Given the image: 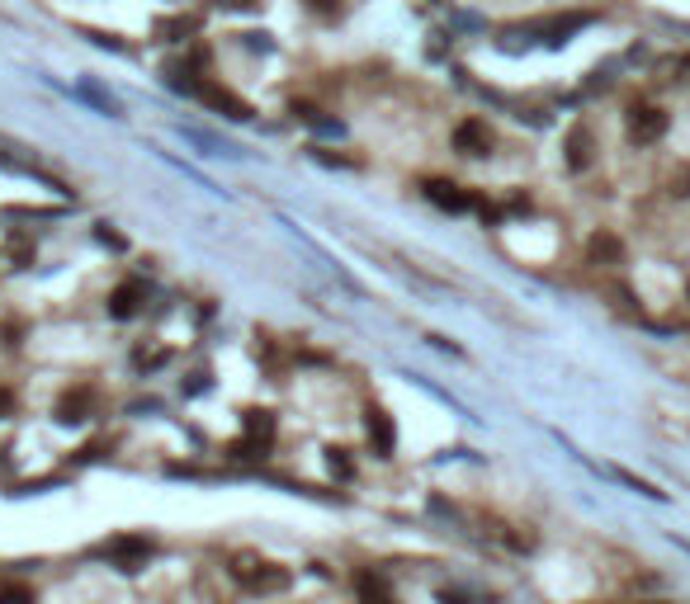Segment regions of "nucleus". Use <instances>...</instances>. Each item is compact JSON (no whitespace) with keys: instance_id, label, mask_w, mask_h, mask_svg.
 Listing matches in <instances>:
<instances>
[{"instance_id":"obj_13","label":"nucleus","mask_w":690,"mask_h":604,"mask_svg":"<svg viewBox=\"0 0 690 604\" xmlns=\"http://www.w3.org/2000/svg\"><path fill=\"white\" fill-rule=\"evenodd\" d=\"M359 600H365V604H398V600H392V591H388V581L374 576V572L359 576Z\"/></svg>"},{"instance_id":"obj_10","label":"nucleus","mask_w":690,"mask_h":604,"mask_svg":"<svg viewBox=\"0 0 690 604\" xmlns=\"http://www.w3.org/2000/svg\"><path fill=\"white\" fill-rule=\"evenodd\" d=\"M586 256H591V264H619L624 246H619V237H610V231H596L591 246H586Z\"/></svg>"},{"instance_id":"obj_3","label":"nucleus","mask_w":690,"mask_h":604,"mask_svg":"<svg viewBox=\"0 0 690 604\" xmlns=\"http://www.w3.org/2000/svg\"><path fill=\"white\" fill-rule=\"evenodd\" d=\"M667 123L671 119H667L662 105H634L629 119H624V128H629V142H638V147H652L667 132Z\"/></svg>"},{"instance_id":"obj_12","label":"nucleus","mask_w":690,"mask_h":604,"mask_svg":"<svg viewBox=\"0 0 690 604\" xmlns=\"http://www.w3.org/2000/svg\"><path fill=\"white\" fill-rule=\"evenodd\" d=\"M246 440L270 444L274 440V411H246Z\"/></svg>"},{"instance_id":"obj_11","label":"nucleus","mask_w":690,"mask_h":604,"mask_svg":"<svg viewBox=\"0 0 690 604\" xmlns=\"http://www.w3.org/2000/svg\"><path fill=\"white\" fill-rule=\"evenodd\" d=\"M568 165H572V171H586V165H591V132L586 128L568 132Z\"/></svg>"},{"instance_id":"obj_14","label":"nucleus","mask_w":690,"mask_h":604,"mask_svg":"<svg viewBox=\"0 0 690 604\" xmlns=\"http://www.w3.org/2000/svg\"><path fill=\"white\" fill-rule=\"evenodd\" d=\"M34 585L29 581H0V604H34Z\"/></svg>"},{"instance_id":"obj_17","label":"nucleus","mask_w":690,"mask_h":604,"mask_svg":"<svg viewBox=\"0 0 690 604\" xmlns=\"http://www.w3.org/2000/svg\"><path fill=\"white\" fill-rule=\"evenodd\" d=\"M260 453H265V444H256V440H241V444H232V458H241V463L260 458Z\"/></svg>"},{"instance_id":"obj_18","label":"nucleus","mask_w":690,"mask_h":604,"mask_svg":"<svg viewBox=\"0 0 690 604\" xmlns=\"http://www.w3.org/2000/svg\"><path fill=\"white\" fill-rule=\"evenodd\" d=\"M326 463H332V473H336V477H355V463L345 458V449H332V458H326Z\"/></svg>"},{"instance_id":"obj_21","label":"nucleus","mask_w":690,"mask_h":604,"mask_svg":"<svg viewBox=\"0 0 690 604\" xmlns=\"http://www.w3.org/2000/svg\"><path fill=\"white\" fill-rule=\"evenodd\" d=\"M440 604H468V600L459 595V591H440Z\"/></svg>"},{"instance_id":"obj_16","label":"nucleus","mask_w":690,"mask_h":604,"mask_svg":"<svg viewBox=\"0 0 690 604\" xmlns=\"http://www.w3.org/2000/svg\"><path fill=\"white\" fill-rule=\"evenodd\" d=\"M166 359H171L166 349H138V355H133V364H138V368H161Z\"/></svg>"},{"instance_id":"obj_19","label":"nucleus","mask_w":690,"mask_h":604,"mask_svg":"<svg viewBox=\"0 0 690 604\" xmlns=\"http://www.w3.org/2000/svg\"><path fill=\"white\" fill-rule=\"evenodd\" d=\"M671 194H677V198H686V194H690V165H681V171L671 175Z\"/></svg>"},{"instance_id":"obj_22","label":"nucleus","mask_w":690,"mask_h":604,"mask_svg":"<svg viewBox=\"0 0 690 604\" xmlns=\"http://www.w3.org/2000/svg\"><path fill=\"white\" fill-rule=\"evenodd\" d=\"M312 5H317V10H336V0H312Z\"/></svg>"},{"instance_id":"obj_8","label":"nucleus","mask_w":690,"mask_h":604,"mask_svg":"<svg viewBox=\"0 0 690 604\" xmlns=\"http://www.w3.org/2000/svg\"><path fill=\"white\" fill-rule=\"evenodd\" d=\"M454 147L464 151V156H487L492 151V128L483 119H464L454 128Z\"/></svg>"},{"instance_id":"obj_2","label":"nucleus","mask_w":690,"mask_h":604,"mask_svg":"<svg viewBox=\"0 0 690 604\" xmlns=\"http://www.w3.org/2000/svg\"><path fill=\"white\" fill-rule=\"evenodd\" d=\"M152 552H156V543L147 539V533H123V539L105 543V558L119 566V572H142V566L152 562Z\"/></svg>"},{"instance_id":"obj_7","label":"nucleus","mask_w":690,"mask_h":604,"mask_svg":"<svg viewBox=\"0 0 690 604\" xmlns=\"http://www.w3.org/2000/svg\"><path fill=\"white\" fill-rule=\"evenodd\" d=\"M142 302H147V289L138 279H128V283H119V289L109 293V316L114 322H133V316L142 312Z\"/></svg>"},{"instance_id":"obj_9","label":"nucleus","mask_w":690,"mask_h":604,"mask_svg":"<svg viewBox=\"0 0 690 604\" xmlns=\"http://www.w3.org/2000/svg\"><path fill=\"white\" fill-rule=\"evenodd\" d=\"M194 95H199V99H204L208 109L227 113V119H251V105H246V99H237L232 90H223V86H199Z\"/></svg>"},{"instance_id":"obj_5","label":"nucleus","mask_w":690,"mask_h":604,"mask_svg":"<svg viewBox=\"0 0 690 604\" xmlns=\"http://www.w3.org/2000/svg\"><path fill=\"white\" fill-rule=\"evenodd\" d=\"M425 198L445 213H468V208H483V198H473L468 189H459L454 180H425Z\"/></svg>"},{"instance_id":"obj_1","label":"nucleus","mask_w":690,"mask_h":604,"mask_svg":"<svg viewBox=\"0 0 690 604\" xmlns=\"http://www.w3.org/2000/svg\"><path fill=\"white\" fill-rule=\"evenodd\" d=\"M227 576L237 585H246L251 595H279L293 585L289 566H274V562L260 558V552H232V558H227Z\"/></svg>"},{"instance_id":"obj_15","label":"nucleus","mask_w":690,"mask_h":604,"mask_svg":"<svg viewBox=\"0 0 690 604\" xmlns=\"http://www.w3.org/2000/svg\"><path fill=\"white\" fill-rule=\"evenodd\" d=\"M582 24H586V14H563V20H549L544 33H549V43H563L568 33H577Z\"/></svg>"},{"instance_id":"obj_4","label":"nucleus","mask_w":690,"mask_h":604,"mask_svg":"<svg viewBox=\"0 0 690 604\" xmlns=\"http://www.w3.org/2000/svg\"><path fill=\"white\" fill-rule=\"evenodd\" d=\"M365 434H369L374 458H392V449H398V425H392V415L383 407H369L365 411Z\"/></svg>"},{"instance_id":"obj_6","label":"nucleus","mask_w":690,"mask_h":604,"mask_svg":"<svg viewBox=\"0 0 690 604\" xmlns=\"http://www.w3.org/2000/svg\"><path fill=\"white\" fill-rule=\"evenodd\" d=\"M95 407H100V397H95V388H72L57 397V421L62 425H86Z\"/></svg>"},{"instance_id":"obj_20","label":"nucleus","mask_w":690,"mask_h":604,"mask_svg":"<svg viewBox=\"0 0 690 604\" xmlns=\"http://www.w3.org/2000/svg\"><path fill=\"white\" fill-rule=\"evenodd\" d=\"M10 411H14V397H10V388H0V421H5Z\"/></svg>"}]
</instances>
